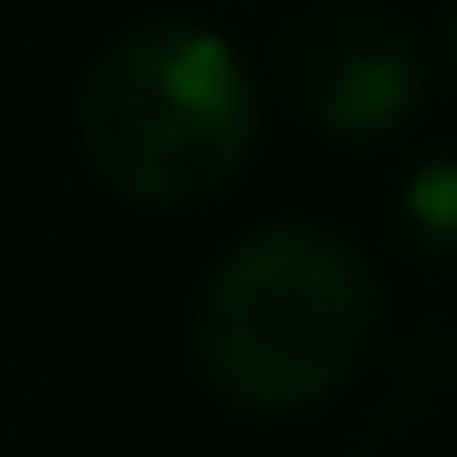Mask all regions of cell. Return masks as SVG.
Listing matches in <instances>:
<instances>
[{
	"mask_svg": "<svg viewBox=\"0 0 457 457\" xmlns=\"http://www.w3.org/2000/svg\"><path fill=\"white\" fill-rule=\"evenodd\" d=\"M273 88L289 96V112L305 129H321L337 145H386L426 112L434 64L394 8L321 0L273 40Z\"/></svg>",
	"mask_w": 457,
	"mask_h": 457,
	"instance_id": "obj_3",
	"label": "cell"
},
{
	"mask_svg": "<svg viewBox=\"0 0 457 457\" xmlns=\"http://www.w3.org/2000/svg\"><path fill=\"white\" fill-rule=\"evenodd\" d=\"M394 249L418 273H442L450 265V249H457V177H450V161H426L410 177V193L394 209Z\"/></svg>",
	"mask_w": 457,
	"mask_h": 457,
	"instance_id": "obj_4",
	"label": "cell"
},
{
	"mask_svg": "<svg viewBox=\"0 0 457 457\" xmlns=\"http://www.w3.org/2000/svg\"><path fill=\"white\" fill-rule=\"evenodd\" d=\"M80 153L137 209L217 201L257 153V72L201 16L129 24L80 80Z\"/></svg>",
	"mask_w": 457,
	"mask_h": 457,
	"instance_id": "obj_2",
	"label": "cell"
},
{
	"mask_svg": "<svg viewBox=\"0 0 457 457\" xmlns=\"http://www.w3.org/2000/svg\"><path fill=\"white\" fill-rule=\"evenodd\" d=\"M386 321V281L329 225L241 233L193 297V370L241 418H305L353 386Z\"/></svg>",
	"mask_w": 457,
	"mask_h": 457,
	"instance_id": "obj_1",
	"label": "cell"
}]
</instances>
